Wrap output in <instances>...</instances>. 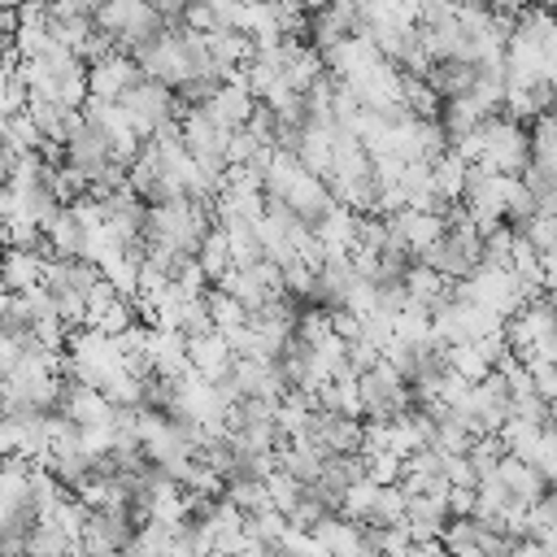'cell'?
Wrapping results in <instances>:
<instances>
[{"instance_id": "83f0119b", "label": "cell", "mask_w": 557, "mask_h": 557, "mask_svg": "<svg viewBox=\"0 0 557 557\" xmlns=\"http://www.w3.org/2000/svg\"><path fill=\"white\" fill-rule=\"evenodd\" d=\"M540 431L544 426H531V422H522V418H505V426L496 431L500 435V444H505V453L509 457H531V448H535V440H540Z\"/></svg>"}, {"instance_id": "8992f818", "label": "cell", "mask_w": 557, "mask_h": 557, "mask_svg": "<svg viewBox=\"0 0 557 557\" xmlns=\"http://www.w3.org/2000/svg\"><path fill=\"white\" fill-rule=\"evenodd\" d=\"M57 413L70 418L78 431H83V426H109V422H117V405H113L104 392H96V387H87V383H74V379H61Z\"/></svg>"}, {"instance_id": "4316f807", "label": "cell", "mask_w": 557, "mask_h": 557, "mask_svg": "<svg viewBox=\"0 0 557 557\" xmlns=\"http://www.w3.org/2000/svg\"><path fill=\"white\" fill-rule=\"evenodd\" d=\"M405 509H409V496L400 492V483L379 487V500H374V513L366 527H405Z\"/></svg>"}, {"instance_id": "f546056e", "label": "cell", "mask_w": 557, "mask_h": 557, "mask_svg": "<svg viewBox=\"0 0 557 557\" xmlns=\"http://www.w3.org/2000/svg\"><path fill=\"white\" fill-rule=\"evenodd\" d=\"M500 457H505V444H500V435H479V440L466 448V461H470V470H474L479 479L496 474Z\"/></svg>"}, {"instance_id": "277c9868", "label": "cell", "mask_w": 557, "mask_h": 557, "mask_svg": "<svg viewBox=\"0 0 557 557\" xmlns=\"http://www.w3.org/2000/svg\"><path fill=\"white\" fill-rule=\"evenodd\" d=\"M479 135H483V161L479 165H487L496 174H513V178L527 170L531 139H527V126L522 122H513L505 113H487L479 122Z\"/></svg>"}, {"instance_id": "44dd1931", "label": "cell", "mask_w": 557, "mask_h": 557, "mask_svg": "<svg viewBox=\"0 0 557 557\" xmlns=\"http://www.w3.org/2000/svg\"><path fill=\"white\" fill-rule=\"evenodd\" d=\"M196 265H200L205 283H218V278L231 270V248H226V235H222V226H218V222H213V226H209V235L200 239V248H196Z\"/></svg>"}, {"instance_id": "ac0fdd59", "label": "cell", "mask_w": 557, "mask_h": 557, "mask_svg": "<svg viewBox=\"0 0 557 557\" xmlns=\"http://www.w3.org/2000/svg\"><path fill=\"white\" fill-rule=\"evenodd\" d=\"M487 113L470 100V96H448V100H440V131L448 135V144L453 139H461V135H470V131H479V122H483Z\"/></svg>"}, {"instance_id": "d6986e66", "label": "cell", "mask_w": 557, "mask_h": 557, "mask_svg": "<svg viewBox=\"0 0 557 557\" xmlns=\"http://www.w3.org/2000/svg\"><path fill=\"white\" fill-rule=\"evenodd\" d=\"M466 161L448 148L444 157H435L431 161V187H435V196L444 200V205H461V187H466Z\"/></svg>"}, {"instance_id": "836d02e7", "label": "cell", "mask_w": 557, "mask_h": 557, "mask_svg": "<svg viewBox=\"0 0 557 557\" xmlns=\"http://www.w3.org/2000/svg\"><path fill=\"white\" fill-rule=\"evenodd\" d=\"M440 474H444L448 487H474L479 483V474L470 470V461L466 457H453V453H440Z\"/></svg>"}, {"instance_id": "f35d334b", "label": "cell", "mask_w": 557, "mask_h": 557, "mask_svg": "<svg viewBox=\"0 0 557 557\" xmlns=\"http://www.w3.org/2000/svg\"><path fill=\"white\" fill-rule=\"evenodd\" d=\"M270 557H287V553H278V548H270Z\"/></svg>"}, {"instance_id": "6da1fadb", "label": "cell", "mask_w": 557, "mask_h": 557, "mask_svg": "<svg viewBox=\"0 0 557 557\" xmlns=\"http://www.w3.org/2000/svg\"><path fill=\"white\" fill-rule=\"evenodd\" d=\"M213 226V205H196V200H161L148 205V226H144V244L148 248H165V252H187L196 257L200 239Z\"/></svg>"}, {"instance_id": "484cf974", "label": "cell", "mask_w": 557, "mask_h": 557, "mask_svg": "<svg viewBox=\"0 0 557 557\" xmlns=\"http://www.w3.org/2000/svg\"><path fill=\"white\" fill-rule=\"evenodd\" d=\"M357 457H361V470H366V479H370V483H379V487L400 483L405 461H400L396 453H387V448H361Z\"/></svg>"}, {"instance_id": "603a6c76", "label": "cell", "mask_w": 557, "mask_h": 557, "mask_svg": "<svg viewBox=\"0 0 557 557\" xmlns=\"http://www.w3.org/2000/svg\"><path fill=\"white\" fill-rule=\"evenodd\" d=\"M527 139H531V165L557 174V117H553V113H540V117L531 122Z\"/></svg>"}, {"instance_id": "5b68a950", "label": "cell", "mask_w": 557, "mask_h": 557, "mask_svg": "<svg viewBox=\"0 0 557 557\" xmlns=\"http://www.w3.org/2000/svg\"><path fill=\"white\" fill-rule=\"evenodd\" d=\"M117 104H122V113H126V122L135 126L139 139L157 135L165 122L178 117V100H174V91L161 87V83H152V78H139L131 91H122Z\"/></svg>"}, {"instance_id": "52a82bcc", "label": "cell", "mask_w": 557, "mask_h": 557, "mask_svg": "<svg viewBox=\"0 0 557 557\" xmlns=\"http://www.w3.org/2000/svg\"><path fill=\"white\" fill-rule=\"evenodd\" d=\"M144 74H139V61L131 57V52H104L100 61H87V96H96V100H122V91H131L135 83H139Z\"/></svg>"}, {"instance_id": "8fae6325", "label": "cell", "mask_w": 557, "mask_h": 557, "mask_svg": "<svg viewBox=\"0 0 557 557\" xmlns=\"http://www.w3.org/2000/svg\"><path fill=\"white\" fill-rule=\"evenodd\" d=\"M357 35V13H339V9H331V4H318L313 13H309V35H305V44L326 61L344 39H352Z\"/></svg>"}, {"instance_id": "e575fe53", "label": "cell", "mask_w": 557, "mask_h": 557, "mask_svg": "<svg viewBox=\"0 0 557 557\" xmlns=\"http://www.w3.org/2000/svg\"><path fill=\"white\" fill-rule=\"evenodd\" d=\"M22 352H26V344L17 339V335H9V331H0V379L22 361Z\"/></svg>"}, {"instance_id": "8d00e7d4", "label": "cell", "mask_w": 557, "mask_h": 557, "mask_svg": "<svg viewBox=\"0 0 557 557\" xmlns=\"http://www.w3.org/2000/svg\"><path fill=\"white\" fill-rule=\"evenodd\" d=\"M322 4H331V9H339V13H357V0H322Z\"/></svg>"}, {"instance_id": "ffe728a7", "label": "cell", "mask_w": 557, "mask_h": 557, "mask_svg": "<svg viewBox=\"0 0 557 557\" xmlns=\"http://www.w3.org/2000/svg\"><path fill=\"white\" fill-rule=\"evenodd\" d=\"M444 366L453 374H461L466 383H483L492 374V357L479 348V339H470V344H444Z\"/></svg>"}, {"instance_id": "d4e9b609", "label": "cell", "mask_w": 557, "mask_h": 557, "mask_svg": "<svg viewBox=\"0 0 557 557\" xmlns=\"http://www.w3.org/2000/svg\"><path fill=\"white\" fill-rule=\"evenodd\" d=\"M535 213H540V209H535V196L522 187V178H509V183H505V213H500V222H505L509 231H522Z\"/></svg>"}, {"instance_id": "1f68e13d", "label": "cell", "mask_w": 557, "mask_h": 557, "mask_svg": "<svg viewBox=\"0 0 557 557\" xmlns=\"http://www.w3.org/2000/svg\"><path fill=\"white\" fill-rule=\"evenodd\" d=\"M518 235H522V239H527V244H531L540 257L557 252V218H553V213H535V218H531V222H527Z\"/></svg>"}, {"instance_id": "30bf717a", "label": "cell", "mask_w": 557, "mask_h": 557, "mask_svg": "<svg viewBox=\"0 0 557 557\" xmlns=\"http://www.w3.org/2000/svg\"><path fill=\"white\" fill-rule=\"evenodd\" d=\"M231 366H235V352H231V344H226L218 331H209V335H187V370H191L196 379L218 383V379L231 374Z\"/></svg>"}, {"instance_id": "4fadbf2b", "label": "cell", "mask_w": 557, "mask_h": 557, "mask_svg": "<svg viewBox=\"0 0 557 557\" xmlns=\"http://www.w3.org/2000/svg\"><path fill=\"white\" fill-rule=\"evenodd\" d=\"M205 109H209V117H213L222 131H239V126L252 117L257 100H252V91H248L239 78H231V83H222V87L213 91V100H209Z\"/></svg>"}, {"instance_id": "5bb4252c", "label": "cell", "mask_w": 557, "mask_h": 557, "mask_svg": "<svg viewBox=\"0 0 557 557\" xmlns=\"http://www.w3.org/2000/svg\"><path fill=\"white\" fill-rule=\"evenodd\" d=\"M496 479L505 483V492L513 496V500H522V505H535L540 496H548V483H544V474L531 466V461H522V457H500V466H496Z\"/></svg>"}, {"instance_id": "7a4b0ae2", "label": "cell", "mask_w": 557, "mask_h": 557, "mask_svg": "<svg viewBox=\"0 0 557 557\" xmlns=\"http://www.w3.org/2000/svg\"><path fill=\"white\" fill-rule=\"evenodd\" d=\"M61 374H65V379H74V383H87V387L104 392V387H109L117 374H126L117 339H113V335H100V331H91V326L70 331Z\"/></svg>"}, {"instance_id": "d590c367", "label": "cell", "mask_w": 557, "mask_h": 557, "mask_svg": "<svg viewBox=\"0 0 557 557\" xmlns=\"http://www.w3.org/2000/svg\"><path fill=\"white\" fill-rule=\"evenodd\" d=\"M531 4H535V0H487L492 17H505V22H518V17H522Z\"/></svg>"}, {"instance_id": "d6a6232c", "label": "cell", "mask_w": 557, "mask_h": 557, "mask_svg": "<svg viewBox=\"0 0 557 557\" xmlns=\"http://www.w3.org/2000/svg\"><path fill=\"white\" fill-rule=\"evenodd\" d=\"M527 461L544 474V483L557 479V426H544V431H540V440H535V448H531Z\"/></svg>"}, {"instance_id": "e0dca14e", "label": "cell", "mask_w": 557, "mask_h": 557, "mask_svg": "<svg viewBox=\"0 0 557 557\" xmlns=\"http://www.w3.org/2000/svg\"><path fill=\"white\" fill-rule=\"evenodd\" d=\"M405 296H409V305H418V309H435V305H444L448 296H453V283L448 278H440L435 270H426V265H409L405 270Z\"/></svg>"}, {"instance_id": "cb8c5ba5", "label": "cell", "mask_w": 557, "mask_h": 557, "mask_svg": "<svg viewBox=\"0 0 557 557\" xmlns=\"http://www.w3.org/2000/svg\"><path fill=\"white\" fill-rule=\"evenodd\" d=\"M400 104H405L413 117H422V122H435V117H440V96H435L418 74H400Z\"/></svg>"}, {"instance_id": "3957f363", "label": "cell", "mask_w": 557, "mask_h": 557, "mask_svg": "<svg viewBox=\"0 0 557 557\" xmlns=\"http://www.w3.org/2000/svg\"><path fill=\"white\" fill-rule=\"evenodd\" d=\"M357 396H361V418H370V422H392V418H400V413H409L418 405L413 387L383 357H379V366L357 374Z\"/></svg>"}, {"instance_id": "4dcf8cb0", "label": "cell", "mask_w": 557, "mask_h": 557, "mask_svg": "<svg viewBox=\"0 0 557 557\" xmlns=\"http://www.w3.org/2000/svg\"><path fill=\"white\" fill-rule=\"evenodd\" d=\"M265 496H270V505H274V509H278V513L287 518V513L296 509V500L305 496V483H296L292 474H283V470H274V474L265 479Z\"/></svg>"}, {"instance_id": "7402d4cb", "label": "cell", "mask_w": 557, "mask_h": 557, "mask_svg": "<svg viewBox=\"0 0 557 557\" xmlns=\"http://www.w3.org/2000/svg\"><path fill=\"white\" fill-rule=\"evenodd\" d=\"M205 309H209V322H213L218 335H231L248 322V309L235 296H226L222 287H205Z\"/></svg>"}, {"instance_id": "ab89813d", "label": "cell", "mask_w": 557, "mask_h": 557, "mask_svg": "<svg viewBox=\"0 0 557 557\" xmlns=\"http://www.w3.org/2000/svg\"><path fill=\"white\" fill-rule=\"evenodd\" d=\"M239 4H257V0H239Z\"/></svg>"}, {"instance_id": "f1b7e54d", "label": "cell", "mask_w": 557, "mask_h": 557, "mask_svg": "<svg viewBox=\"0 0 557 557\" xmlns=\"http://www.w3.org/2000/svg\"><path fill=\"white\" fill-rule=\"evenodd\" d=\"M509 252H513V231L500 222L492 231H483V252H479V265H492V270H509Z\"/></svg>"}, {"instance_id": "2e32d148", "label": "cell", "mask_w": 557, "mask_h": 557, "mask_svg": "<svg viewBox=\"0 0 557 557\" xmlns=\"http://www.w3.org/2000/svg\"><path fill=\"white\" fill-rule=\"evenodd\" d=\"M422 83H426L440 100L466 96V91L474 87V61H431L426 74H422Z\"/></svg>"}, {"instance_id": "ba28073f", "label": "cell", "mask_w": 557, "mask_h": 557, "mask_svg": "<svg viewBox=\"0 0 557 557\" xmlns=\"http://www.w3.org/2000/svg\"><path fill=\"white\" fill-rule=\"evenodd\" d=\"M265 200H270V196H265ZM278 205H287V213L313 231V226L322 222V213H326L335 200H331V187H326V178H318V174L300 170V174L287 183V191L278 196Z\"/></svg>"}, {"instance_id": "60d3db41", "label": "cell", "mask_w": 557, "mask_h": 557, "mask_svg": "<svg viewBox=\"0 0 557 557\" xmlns=\"http://www.w3.org/2000/svg\"><path fill=\"white\" fill-rule=\"evenodd\" d=\"M548 487H557V479H553V483H548Z\"/></svg>"}, {"instance_id": "74e56055", "label": "cell", "mask_w": 557, "mask_h": 557, "mask_svg": "<svg viewBox=\"0 0 557 557\" xmlns=\"http://www.w3.org/2000/svg\"><path fill=\"white\" fill-rule=\"evenodd\" d=\"M426 4H453V0H422V9H426Z\"/></svg>"}, {"instance_id": "9c48e42d", "label": "cell", "mask_w": 557, "mask_h": 557, "mask_svg": "<svg viewBox=\"0 0 557 557\" xmlns=\"http://www.w3.org/2000/svg\"><path fill=\"white\" fill-rule=\"evenodd\" d=\"M44 270H48V248H0V287L9 296H26L35 287H44Z\"/></svg>"}, {"instance_id": "7c38bea8", "label": "cell", "mask_w": 557, "mask_h": 557, "mask_svg": "<svg viewBox=\"0 0 557 557\" xmlns=\"http://www.w3.org/2000/svg\"><path fill=\"white\" fill-rule=\"evenodd\" d=\"M26 117L35 122V131L44 135V144H57V148H65V139H70V131L83 122L78 117V109H70V104H61V100H48V96H26Z\"/></svg>"}, {"instance_id": "9a60e30c", "label": "cell", "mask_w": 557, "mask_h": 557, "mask_svg": "<svg viewBox=\"0 0 557 557\" xmlns=\"http://www.w3.org/2000/svg\"><path fill=\"white\" fill-rule=\"evenodd\" d=\"M39 235H44L48 257H83V239H87V231H83V222L74 218L70 205H61V209L48 218V226H44Z\"/></svg>"}]
</instances>
